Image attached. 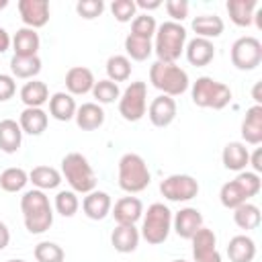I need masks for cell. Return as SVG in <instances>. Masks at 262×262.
Returning <instances> with one entry per match:
<instances>
[{
    "label": "cell",
    "instance_id": "obj_28",
    "mask_svg": "<svg viewBox=\"0 0 262 262\" xmlns=\"http://www.w3.org/2000/svg\"><path fill=\"white\" fill-rule=\"evenodd\" d=\"M23 143V129L14 119L0 121V149L4 154H16Z\"/></svg>",
    "mask_w": 262,
    "mask_h": 262
},
{
    "label": "cell",
    "instance_id": "obj_46",
    "mask_svg": "<svg viewBox=\"0 0 262 262\" xmlns=\"http://www.w3.org/2000/svg\"><path fill=\"white\" fill-rule=\"evenodd\" d=\"M16 94V82L10 74H0V102L10 100Z\"/></svg>",
    "mask_w": 262,
    "mask_h": 262
},
{
    "label": "cell",
    "instance_id": "obj_4",
    "mask_svg": "<svg viewBox=\"0 0 262 262\" xmlns=\"http://www.w3.org/2000/svg\"><path fill=\"white\" fill-rule=\"evenodd\" d=\"M117 180L121 190L129 192V194H137L141 190H145L151 182V172L145 164V160L139 154L127 151L121 156L119 166H117Z\"/></svg>",
    "mask_w": 262,
    "mask_h": 262
},
{
    "label": "cell",
    "instance_id": "obj_54",
    "mask_svg": "<svg viewBox=\"0 0 262 262\" xmlns=\"http://www.w3.org/2000/svg\"><path fill=\"white\" fill-rule=\"evenodd\" d=\"M172 262H186V260H172Z\"/></svg>",
    "mask_w": 262,
    "mask_h": 262
},
{
    "label": "cell",
    "instance_id": "obj_9",
    "mask_svg": "<svg viewBox=\"0 0 262 262\" xmlns=\"http://www.w3.org/2000/svg\"><path fill=\"white\" fill-rule=\"evenodd\" d=\"M229 55H231V63L237 70H242V72L256 70L262 61V43H260V39H256L252 35H244L233 41Z\"/></svg>",
    "mask_w": 262,
    "mask_h": 262
},
{
    "label": "cell",
    "instance_id": "obj_32",
    "mask_svg": "<svg viewBox=\"0 0 262 262\" xmlns=\"http://www.w3.org/2000/svg\"><path fill=\"white\" fill-rule=\"evenodd\" d=\"M41 72V57L31 55V57H18L12 55L10 59V76L20 78V80H35V76Z\"/></svg>",
    "mask_w": 262,
    "mask_h": 262
},
{
    "label": "cell",
    "instance_id": "obj_12",
    "mask_svg": "<svg viewBox=\"0 0 262 262\" xmlns=\"http://www.w3.org/2000/svg\"><path fill=\"white\" fill-rule=\"evenodd\" d=\"M18 14L25 27L41 29L49 20V2L47 0H18Z\"/></svg>",
    "mask_w": 262,
    "mask_h": 262
},
{
    "label": "cell",
    "instance_id": "obj_8",
    "mask_svg": "<svg viewBox=\"0 0 262 262\" xmlns=\"http://www.w3.org/2000/svg\"><path fill=\"white\" fill-rule=\"evenodd\" d=\"M147 113V84L137 80L131 82L119 96V115L127 123H137Z\"/></svg>",
    "mask_w": 262,
    "mask_h": 262
},
{
    "label": "cell",
    "instance_id": "obj_20",
    "mask_svg": "<svg viewBox=\"0 0 262 262\" xmlns=\"http://www.w3.org/2000/svg\"><path fill=\"white\" fill-rule=\"evenodd\" d=\"M242 139L250 145L262 143V104H254L246 111L242 121Z\"/></svg>",
    "mask_w": 262,
    "mask_h": 262
},
{
    "label": "cell",
    "instance_id": "obj_3",
    "mask_svg": "<svg viewBox=\"0 0 262 262\" xmlns=\"http://www.w3.org/2000/svg\"><path fill=\"white\" fill-rule=\"evenodd\" d=\"M151 43H154V53L158 55V61L176 63V59L184 53L186 29L180 23L164 20L162 25H158V31Z\"/></svg>",
    "mask_w": 262,
    "mask_h": 262
},
{
    "label": "cell",
    "instance_id": "obj_30",
    "mask_svg": "<svg viewBox=\"0 0 262 262\" xmlns=\"http://www.w3.org/2000/svg\"><path fill=\"white\" fill-rule=\"evenodd\" d=\"M225 8H227V14H229L233 25L250 27L252 18H254V12L258 8V0H227Z\"/></svg>",
    "mask_w": 262,
    "mask_h": 262
},
{
    "label": "cell",
    "instance_id": "obj_19",
    "mask_svg": "<svg viewBox=\"0 0 262 262\" xmlns=\"http://www.w3.org/2000/svg\"><path fill=\"white\" fill-rule=\"evenodd\" d=\"M10 47H12L14 55H18V57H31V55H37V51H39V47H41L39 33H37L35 29L20 27V29L12 35Z\"/></svg>",
    "mask_w": 262,
    "mask_h": 262
},
{
    "label": "cell",
    "instance_id": "obj_10",
    "mask_svg": "<svg viewBox=\"0 0 262 262\" xmlns=\"http://www.w3.org/2000/svg\"><path fill=\"white\" fill-rule=\"evenodd\" d=\"M199 182L190 174H170L160 182V192L170 203H186L199 194Z\"/></svg>",
    "mask_w": 262,
    "mask_h": 262
},
{
    "label": "cell",
    "instance_id": "obj_34",
    "mask_svg": "<svg viewBox=\"0 0 262 262\" xmlns=\"http://www.w3.org/2000/svg\"><path fill=\"white\" fill-rule=\"evenodd\" d=\"M260 219H262V215H260L258 205H254V203H250V201L233 209V223H235L239 229L252 231V229H256V227L260 225Z\"/></svg>",
    "mask_w": 262,
    "mask_h": 262
},
{
    "label": "cell",
    "instance_id": "obj_33",
    "mask_svg": "<svg viewBox=\"0 0 262 262\" xmlns=\"http://www.w3.org/2000/svg\"><path fill=\"white\" fill-rule=\"evenodd\" d=\"M219 201H221V205H223L225 209H231V211H233L235 207L248 203L250 196H248V192L244 190V186L233 178V180H229V182H225V184L221 186V190H219Z\"/></svg>",
    "mask_w": 262,
    "mask_h": 262
},
{
    "label": "cell",
    "instance_id": "obj_14",
    "mask_svg": "<svg viewBox=\"0 0 262 262\" xmlns=\"http://www.w3.org/2000/svg\"><path fill=\"white\" fill-rule=\"evenodd\" d=\"M201 227H203V215L194 207H182L178 213L172 215V229L182 239H190Z\"/></svg>",
    "mask_w": 262,
    "mask_h": 262
},
{
    "label": "cell",
    "instance_id": "obj_35",
    "mask_svg": "<svg viewBox=\"0 0 262 262\" xmlns=\"http://www.w3.org/2000/svg\"><path fill=\"white\" fill-rule=\"evenodd\" d=\"M125 53L133 61H145L154 53V43H151V39L135 37V35L129 33L125 37Z\"/></svg>",
    "mask_w": 262,
    "mask_h": 262
},
{
    "label": "cell",
    "instance_id": "obj_43",
    "mask_svg": "<svg viewBox=\"0 0 262 262\" xmlns=\"http://www.w3.org/2000/svg\"><path fill=\"white\" fill-rule=\"evenodd\" d=\"M235 180L244 186V190L248 192V196L252 199V196H256L258 192H260V188H262V180H260V174H256V172H252V170H244V172H237V176H235Z\"/></svg>",
    "mask_w": 262,
    "mask_h": 262
},
{
    "label": "cell",
    "instance_id": "obj_22",
    "mask_svg": "<svg viewBox=\"0 0 262 262\" xmlns=\"http://www.w3.org/2000/svg\"><path fill=\"white\" fill-rule=\"evenodd\" d=\"M250 151L244 141H229L221 151V162L231 172H244L248 168Z\"/></svg>",
    "mask_w": 262,
    "mask_h": 262
},
{
    "label": "cell",
    "instance_id": "obj_53",
    "mask_svg": "<svg viewBox=\"0 0 262 262\" xmlns=\"http://www.w3.org/2000/svg\"><path fill=\"white\" fill-rule=\"evenodd\" d=\"M6 262H27V260H23V258H12V260H6Z\"/></svg>",
    "mask_w": 262,
    "mask_h": 262
},
{
    "label": "cell",
    "instance_id": "obj_24",
    "mask_svg": "<svg viewBox=\"0 0 262 262\" xmlns=\"http://www.w3.org/2000/svg\"><path fill=\"white\" fill-rule=\"evenodd\" d=\"M18 96H20V100H23L25 106H29V108H41L45 102H49V88H47L45 82H41V80L35 78V80H29V82L23 84Z\"/></svg>",
    "mask_w": 262,
    "mask_h": 262
},
{
    "label": "cell",
    "instance_id": "obj_21",
    "mask_svg": "<svg viewBox=\"0 0 262 262\" xmlns=\"http://www.w3.org/2000/svg\"><path fill=\"white\" fill-rule=\"evenodd\" d=\"M139 229L135 225H117L111 233V246L119 254H131L139 246Z\"/></svg>",
    "mask_w": 262,
    "mask_h": 262
},
{
    "label": "cell",
    "instance_id": "obj_13",
    "mask_svg": "<svg viewBox=\"0 0 262 262\" xmlns=\"http://www.w3.org/2000/svg\"><path fill=\"white\" fill-rule=\"evenodd\" d=\"M176 113H178V106H176V100L166 96V94H160L156 96L149 106H147V117H149V123L154 127H168L172 125V121L176 119Z\"/></svg>",
    "mask_w": 262,
    "mask_h": 262
},
{
    "label": "cell",
    "instance_id": "obj_52",
    "mask_svg": "<svg viewBox=\"0 0 262 262\" xmlns=\"http://www.w3.org/2000/svg\"><path fill=\"white\" fill-rule=\"evenodd\" d=\"M8 6V0H0V10H4Z\"/></svg>",
    "mask_w": 262,
    "mask_h": 262
},
{
    "label": "cell",
    "instance_id": "obj_40",
    "mask_svg": "<svg viewBox=\"0 0 262 262\" xmlns=\"http://www.w3.org/2000/svg\"><path fill=\"white\" fill-rule=\"evenodd\" d=\"M33 256L37 262H63L66 252L55 242H39L33 250Z\"/></svg>",
    "mask_w": 262,
    "mask_h": 262
},
{
    "label": "cell",
    "instance_id": "obj_5",
    "mask_svg": "<svg viewBox=\"0 0 262 262\" xmlns=\"http://www.w3.org/2000/svg\"><path fill=\"white\" fill-rule=\"evenodd\" d=\"M149 82L156 90H160L162 94L170 98L184 94L190 86L186 70H182L178 63H168V61H158V59L149 66Z\"/></svg>",
    "mask_w": 262,
    "mask_h": 262
},
{
    "label": "cell",
    "instance_id": "obj_15",
    "mask_svg": "<svg viewBox=\"0 0 262 262\" xmlns=\"http://www.w3.org/2000/svg\"><path fill=\"white\" fill-rule=\"evenodd\" d=\"M111 215L115 217L117 225H135L141 217H143V203L137 196H121L113 209Z\"/></svg>",
    "mask_w": 262,
    "mask_h": 262
},
{
    "label": "cell",
    "instance_id": "obj_25",
    "mask_svg": "<svg viewBox=\"0 0 262 262\" xmlns=\"http://www.w3.org/2000/svg\"><path fill=\"white\" fill-rule=\"evenodd\" d=\"M76 100L72 94L68 92H55L49 96V115L55 119V121H61V123H68L76 117Z\"/></svg>",
    "mask_w": 262,
    "mask_h": 262
},
{
    "label": "cell",
    "instance_id": "obj_29",
    "mask_svg": "<svg viewBox=\"0 0 262 262\" xmlns=\"http://www.w3.org/2000/svg\"><path fill=\"white\" fill-rule=\"evenodd\" d=\"M61 172L53 166H35L29 172V182L39 190H55L61 184Z\"/></svg>",
    "mask_w": 262,
    "mask_h": 262
},
{
    "label": "cell",
    "instance_id": "obj_27",
    "mask_svg": "<svg viewBox=\"0 0 262 262\" xmlns=\"http://www.w3.org/2000/svg\"><path fill=\"white\" fill-rule=\"evenodd\" d=\"M227 256L229 262H252L256 258V242L246 233L233 235L227 244Z\"/></svg>",
    "mask_w": 262,
    "mask_h": 262
},
{
    "label": "cell",
    "instance_id": "obj_45",
    "mask_svg": "<svg viewBox=\"0 0 262 262\" xmlns=\"http://www.w3.org/2000/svg\"><path fill=\"white\" fill-rule=\"evenodd\" d=\"M166 12L170 16V20L180 23L188 16V2L186 0H166Z\"/></svg>",
    "mask_w": 262,
    "mask_h": 262
},
{
    "label": "cell",
    "instance_id": "obj_38",
    "mask_svg": "<svg viewBox=\"0 0 262 262\" xmlns=\"http://www.w3.org/2000/svg\"><path fill=\"white\" fill-rule=\"evenodd\" d=\"M53 209L61 215V217H74L80 209V199L74 190H59L55 194L53 201Z\"/></svg>",
    "mask_w": 262,
    "mask_h": 262
},
{
    "label": "cell",
    "instance_id": "obj_51",
    "mask_svg": "<svg viewBox=\"0 0 262 262\" xmlns=\"http://www.w3.org/2000/svg\"><path fill=\"white\" fill-rule=\"evenodd\" d=\"M252 98L256 100V104H262V82H256L252 88Z\"/></svg>",
    "mask_w": 262,
    "mask_h": 262
},
{
    "label": "cell",
    "instance_id": "obj_39",
    "mask_svg": "<svg viewBox=\"0 0 262 262\" xmlns=\"http://www.w3.org/2000/svg\"><path fill=\"white\" fill-rule=\"evenodd\" d=\"M92 96L96 98V104H111V102L119 100L121 88H119V84H115V82H111V80L104 78V80L94 82Z\"/></svg>",
    "mask_w": 262,
    "mask_h": 262
},
{
    "label": "cell",
    "instance_id": "obj_2",
    "mask_svg": "<svg viewBox=\"0 0 262 262\" xmlns=\"http://www.w3.org/2000/svg\"><path fill=\"white\" fill-rule=\"evenodd\" d=\"M61 178L70 184V190L76 194H88L96 188V174L86 156L80 151H70L61 158Z\"/></svg>",
    "mask_w": 262,
    "mask_h": 262
},
{
    "label": "cell",
    "instance_id": "obj_11",
    "mask_svg": "<svg viewBox=\"0 0 262 262\" xmlns=\"http://www.w3.org/2000/svg\"><path fill=\"white\" fill-rule=\"evenodd\" d=\"M192 262H223L219 250H217V235L209 227H201L192 237Z\"/></svg>",
    "mask_w": 262,
    "mask_h": 262
},
{
    "label": "cell",
    "instance_id": "obj_16",
    "mask_svg": "<svg viewBox=\"0 0 262 262\" xmlns=\"http://www.w3.org/2000/svg\"><path fill=\"white\" fill-rule=\"evenodd\" d=\"M94 74L86 66H74L66 72V88L72 96H84L94 88Z\"/></svg>",
    "mask_w": 262,
    "mask_h": 262
},
{
    "label": "cell",
    "instance_id": "obj_50",
    "mask_svg": "<svg viewBox=\"0 0 262 262\" xmlns=\"http://www.w3.org/2000/svg\"><path fill=\"white\" fill-rule=\"evenodd\" d=\"M135 6L147 12V10H156V8H160V6H162V2H160V0H137V2H135Z\"/></svg>",
    "mask_w": 262,
    "mask_h": 262
},
{
    "label": "cell",
    "instance_id": "obj_36",
    "mask_svg": "<svg viewBox=\"0 0 262 262\" xmlns=\"http://www.w3.org/2000/svg\"><path fill=\"white\" fill-rule=\"evenodd\" d=\"M131 78V59L127 55H111L106 59V80L111 82H127Z\"/></svg>",
    "mask_w": 262,
    "mask_h": 262
},
{
    "label": "cell",
    "instance_id": "obj_7",
    "mask_svg": "<svg viewBox=\"0 0 262 262\" xmlns=\"http://www.w3.org/2000/svg\"><path fill=\"white\" fill-rule=\"evenodd\" d=\"M190 96L192 102L201 108L221 111L231 102V88L219 80H213L211 76H201L196 82H192Z\"/></svg>",
    "mask_w": 262,
    "mask_h": 262
},
{
    "label": "cell",
    "instance_id": "obj_23",
    "mask_svg": "<svg viewBox=\"0 0 262 262\" xmlns=\"http://www.w3.org/2000/svg\"><path fill=\"white\" fill-rule=\"evenodd\" d=\"M74 121L82 131H94L104 125V111L96 102H84L76 108Z\"/></svg>",
    "mask_w": 262,
    "mask_h": 262
},
{
    "label": "cell",
    "instance_id": "obj_1",
    "mask_svg": "<svg viewBox=\"0 0 262 262\" xmlns=\"http://www.w3.org/2000/svg\"><path fill=\"white\" fill-rule=\"evenodd\" d=\"M20 211L27 231L33 235L45 233L53 225V207L49 196L39 188H31L20 196Z\"/></svg>",
    "mask_w": 262,
    "mask_h": 262
},
{
    "label": "cell",
    "instance_id": "obj_42",
    "mask_svg": "<svg viewBox=\"0 0 262 262\" xmlns=\"http://www.w3.org/2000/svg\"><path fill=\"white\" fill-rule=\"evenodd\" d=\"M111 12L119 23H131L137 16L135 0H115L111 2Z\"/></svg>",
    "mask_w": 262,
    "mask_h": 262
},
{
    "label": "cell",
    "instance_id": "obj_6",
    "mask_svg": "<svg viewBox=\"0 0 262 262\" xmlns=\"http://www.w3.org/2000/svg\"><path fill=\"white\" fill-rule=\"evenodd\" d=\"M170 231H172V211L164 203H151L147 211H143L139 235L147 244L160 246L168 239Z\"/></svg>",
    "mask_w": 262,
    "mask_h": 262
},
{
    "label": "cell",
    "instance_id": "obj_18",
    "mask_svg": "<svg viewBox=\"0 0 262 262\" xmlns=\"http://www.w3.org/2000/svg\"><path fill=\"white\" fill-rule=\"evenodd\" d=\"M184 55H186V59H188L190 66L203 68V66H209L215 59V45L209 39L192 37L184 45Z\"/></svg>",
    "mask_w": 262,
    "mask_h": 262
},
{
    "label": "cell",
    "instance_id": "obj_48",
    "mask_svg": "<svg viewBox=\"0 0 262 262\" xmlns=\"http://www.w3.org/2000/svg\"><path fill=\"white\" fill-rule=\"evenodd\" d=\"M10 244V229L4 221H0V252Z\"/></svg>",
    "mask_w": 262,
    "mask_h": 262
},
{
    "label": "cell",
    "instance_id": "obj_37",
    "mask_svg": "<svg viewBox=\"0 0 262 262\" xmlns=\"http://www.w3.org/2000/svg\"><path fill=\"white\" fill-rule=\"evenodd\" d=\"M27 182H29V172L16 166H10L0 174V188L4 192H20L27 186Z\"/></svg>",
    "mask_w": 262,
    "mask_h": 262
},
{
    "label": "cell",
    "instance_id": "obj_44",
    "mask_svg": "<svg viewBox=\"0 0 262 262\" xmlns=\"http://www.w3.org/2000/svg\"><path fill=\"white\" fill-rule=\"evenodd\" d=\"M76 12L86 18V20H92L96 16H100L104 12V2L102 0H80L76 4Z\"/></svg>",
    "mask_w": 262,
    "mask_h": 262
},
{
    "label": "cell",
    "instance_id": "obj_47",
    "mask_svg": "<svg viewBox=\"0 0 262 262\" xmlns=\"http://www.w3.org/2000/svg\"><path fill=\"white\" fill-rule=\"evenodd\" d=\"M248 166H252V172H256V174L262 172V149H260V147H256L254 154H250Z\"/></svg>",
    "mask_w": 262,
    "mask_h": 262
},
{
    "label": "cell",
    "instance_id": "obj_49",
    "mask_svg": "<svg viewBox=\"0 0 262 262\" xmlns=\"http://www.w3.org/2000/svg\"><path fill=\"white\" fill-rule=\"evenodd\" d=\"M10 41H12L10 33H8L4 27H0V53H4V51L10 49Z\"/></svg>",
    "mask_w": 262,
    "mask_h": 262
},
{
    "label": "cell",
    "instance_id": "obj_31",
    "mask_svg": "<svg viewBox=\"0 0 262 262\" xmlns=\"http://www.w3.org/2000/svg\"><path fill=\"white\" fill-rule=\"evenodd\" d=\"M190 27H192V31L196 33V37L213 41V39H217V37L223 33L225 23H223V18L217 16V14H201V16H194V18H192V25H190Z\"/></svg>",
    "mask_w": 262,
    "mask_h": 262
},
{
    "label": "cell",
    "instance_id": "obj_17",
    "mask_svg": "<svg viewBox=\"0 0 262 262\" xmlns=\"http://www.w3.org/2000/svg\"><path fill=\"white\" fill-rule=\"evenodd\" d=\"M111 209H113V201H111V194L104 190L94 188L82 199V211L92 221H102L106 215H111Z\"/></svg>",
    "mask_w": 262,
    "mask_h": 262
},
{
    "label": "cell",
    "instance_id": "obj_41",
    "mask_svg": "<svg viewBox=\"0 0 262 262\" xmlns=\"http://www.w3.org/2000/svg\"><path fill=\"white\" fill-rule=\"evenodd\" d=\"M158 31V23L156 18L149 14V12H143V14H137L133 20H131V35L135 37H143V39H151Z\"/></svg>",
    "mask_w": 262,
    "mask_h": 262
},
{
    "label": "cell",
    "instance_id": "obj_26",
    "mask_svg": "<svg viewBox=\"0 0 262 262\" xmlns=\"http://www.w3.org/2000/svg\"><path fill=\"white\" fill-rule=\"evenodd\" d=\"M18 125H20L23 133L37 137V135H41L47 129L49 115L43 108H29V106H25L23 113L18 115Z\"/></svg>",
    "mask_w": 262,
    "mask_h": 262
}]
</instances>
